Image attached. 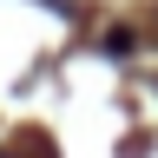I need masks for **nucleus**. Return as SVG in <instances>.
<instances>
[{"label":"nucleus","instance_id":"f257e3e1","mask_svg":"<svg viewBox=\"0 0 158 158\" xmlns=\"http://www.w3.org/2000/svg\"><path fill=\"white\" fill-rule=\"evenodd\" d=\"M0 158H7V152H0Z\"/></svg>","mask_w":158,"mask_h":158}]
</instances>
